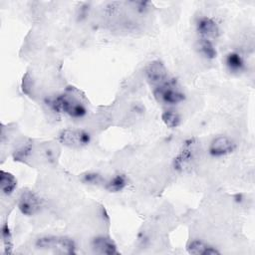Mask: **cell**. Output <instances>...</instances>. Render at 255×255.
Here are the masks:
<instances>
[{
  "label": "cell",
  "mask_w": 255,
  "mask_h": 255,
  "mask_svg": "<svg viewBox=\"0 0 255 255\" xmlns=\"http://www.w3.org/2000/svg\"><path fill=\"white\" fill-rule=\"evenodd\" d=\"M236 147L234 140L227 135H218L209 144V153L212 156H223L231 153Z\"/></svg>",
  "instance_id": "ba28073f"
},
{
  "label": "cell",
  "mask_w": 255,
  "mask_h": 255,
  "mask_svg": "<svg viewBox=\"0 0 255 255\" xmlns=\"http://www.w3.org/2000/svg\"><path fill=\"white\" fill-rule=\"evenodd\" d=\"M161 119H162V122L164 123V125L171 128H177L181 123L180 115L173 110L164 111L161 115Z\"/></svg>",
  "instance_id": "2e32d148"
},
{
  "label": "cell",
  "mask_w": 255,
  "mask_h": 255,
  "mask_svg": "<svg viewBox=\"0 0 255 255\" xmlns=\"http://www.w3.org/2000/svg\"><path fill=\"white\" fill-rule=\"evenodd\" d=\"M225 65L231 73L238 74L245 68V62L242 56L236 52H230L225 58Z\"/></svg>",
  "instance_id": "7c38bea8"
},
{
  "label": "cell",
  "mask_w": 255,
  "mask_h": 255,
  "mask_svg": "<svg viewBox=\"0 0 255 255\" xmlns=\"http://www.w3.org/2000/svg\"><path fill=\"white\" fill-rule=\"evenodd\" d=\"M194 141L189 139L185 142L182 150L174 159V166L178 170H184L191 163L194 157Z\"/></svg>",
  "instance_id": "30bf717a"
},
{
  "label": "cell",
  "mask_w": 255,
  "mask_h": 255,
  "mask_svg": "<svg viewBox=\"0 0 255 255\" xmlns=\"http://www.w3.org/2000/svg\"><path fill=\"white\" fill-rule=\"evenodd\" d=\"M36 247L45 250H53L60 253H75V242L66 236H43L36 240Z\"/></svg>",
  "instance_id": "3957f363"
},
{
  "label": "cell",
  "mask_w": 255,
  "mask_h": 255,
  "mask_svg": "<svg viewBox=\"0 0 255 255\" xmlns=\"http://www.w3.org/2000/svg\"><path fill=\"white\" fill-rule=\"evenodd\" d=\"M153 96L158 103L166 106L177 105L185 99V95L177 88L175 82L172 80H168L166 83L155 87Z\"/></svg>",
  "instance_id": "7a4b0ae2"
},
{
  "label": "cell",
  "mask_w": 255,
  "mask_h": 255,
  "mask_svg": "<svg viewBox=\"0 0 255 255\" xmlns=\"http://www.w3.org/2000/svg\"><path fill=\"white\" fill-rule=\"evenodd\" d=\"M145 76L147 81L154 86V88L166 83L169 80L165 66L159 61H152L146 66Z\"/></svg>",
  "instance_id": "52a82bcc"
},
{
  "label": "cell",
  "mask_w": 255,
  "mask_h": 255,
  "mask_svg": "<svg viewBox=\"0 0 255 255\" xmlns=\"http://www.w3.org/2000/svg\"><path fill=\"white\" fill-rule=\"evenodd\" d=\"M92 248L98 254L114 255L119 254L116 243L108 236H97L92 241Z\"/></svg>",
  "instance_id": "9c48e42d"
},
{
  "label": "cell",
  "mask_w": 255,
  "mask_h": 255,
  "mask_svg": "<svg viewBox=\"0 0 255 255\" xmlns=\"http://www.w3.org/2000/svg\"><path fill=\"white\" fill-rule=\"evenodd\" d=\"M16 186H17V179L15 178V176L8 171L1 170L0 171V188L2 193L5 195L12 194Z\"/></svg>",
  "instance_id": "4fadbf2b"
},
{
  "label": "cell",
  "mask_w": 255,
  "mask_h": 255,
  "mask_svg": "<svg viewBox=\"0 0 255 255\" xmlns=\"http://www.w3.org/2000/svg\"><path fill=\"white\" fill-rule=\"evenodd\" d=\"M196 31L199 35V38L207 40H215L220 34V29L218 24L210 17L201 16L196 20L195 23Z\"/></svg>",
  "instance_id": "8992f818"
},
{
  "label": "cell",
  "mask_w": 255,
  "mask_h": 255,
  "mask_svg": "<svg viewBox=\"0 0 255 255\" xmlns=\"http://www.w3.org/2000/svg\"><path fill=\"white\" fill-rule=\"evenodd\" d=\"M51 108L58 113H63L74 119L86 116L87 109L83 103L69 95H60L50 102Z\"/></svg>",
  "instance_id": "6da1fadb"
},
{
  "label": "cell",
  "mask_w": 255,
  "mask_h": 255,
  "mask_svg": "<svg viewBox=\"0 0 255 255\" xmlns=\"http://www.w3.org/2000/svg\"><path fill=\"white\" fill-rule=\"evenodd\" d=\"M42 207L41 198L32 190H25L18 200V208L23 215L32 216L37 214Z\"/></svg>",
  "instance_id": "5b68a950"
},
{
  "label": "cell",
  "mask_w": 255,
  "mask_h": 255,
  "mask_svg": "<svg viewBox=\"0 0 255 255\" xmlns=\"http://www.w3.org/2000/svg\"><path fill=\"white\" fill-rule=\"evenodd\" d=\"M60 141L70 147H83L90 143L91 135L84 129H64L60 133Z\"/></svg>",
  "instance_id": "277c9868"
},
{
  "label": "cell",
  "mask_w": 255,
  "mask_h": 255,
  "mask_svg": "<svg viewBox=\"0 0 255 255\" xmlns=\"http://www.w3.org/2000/svg\"><path fill=\"white\" fill-rule=\"evenodd\" d=\"M127 184L128 180L124 174H116L106 182V189L110 192H119L125 189Z\"/></svg>",
  "instance_id": "5bb4252c"
},
{
  "label": "cell",
  "mask_w": 255,
  "mask_h": 255,
  "mask_svg": "<svg viewBox=\"0 0 255 255\" xmlns=\"http://www.w3.org/2000/svg\"><path fill=\"white\" fill-rule=\"evenodd\" d=\"M198 50L202 56H204L206 59H209V60L214 59L217 55L213 42L207 39H202V38L198 39Z\"/></svg>",
  "instance_id": "9a60e30c"
},
{
  "label": "cell",
  "mask_w": 255,
  "mask_h": 255,
  "mask_svg": "<svg viewBox=\"0 0 255 255\" xmlns=\"http://www.w3.org/2000/svg\"><path fill=\"white\" fill-rule=\"evenodd\" d=\"M187 251L194 255H215L220 253L216 248L201 240L191 241L187 246Z\"/></svg>",
  "instance_id": "8fae6325"
},
{
  "label": "cell",
  "mask_w": 255,
  "mask_h": 255,
  "mask_svg": "<svg viewBox=\"0 0 255 255\" xmlns=\"http://www.w3.org/2000/svg\"><path fill=\"white\" fill-rule=\"evenodd\" d=\"M1 236L3 240V245H4V250L6 254H11L12 249H13V237L12 233L10 231L8 223H3L1 227Z\"/></svg>",
  "instance_id": "e0dca14e"
},
{
  "label": "cell",
  "mask_w": 255,
  "mask_h": 255,
  "mask_svg": "<svg viewBox=\"0 0 255 255\" xmlns=\"http://www.w3.org/2000/svg\"><path fill=\"white\" fill-rule=\"evenodd\" d=\"M83 180L87 183H93V184H97L101 181V176L98 173H87L84 175Z\"/></svg>",
  "instance_id": "ac0fdd59"
}]
</instances>
